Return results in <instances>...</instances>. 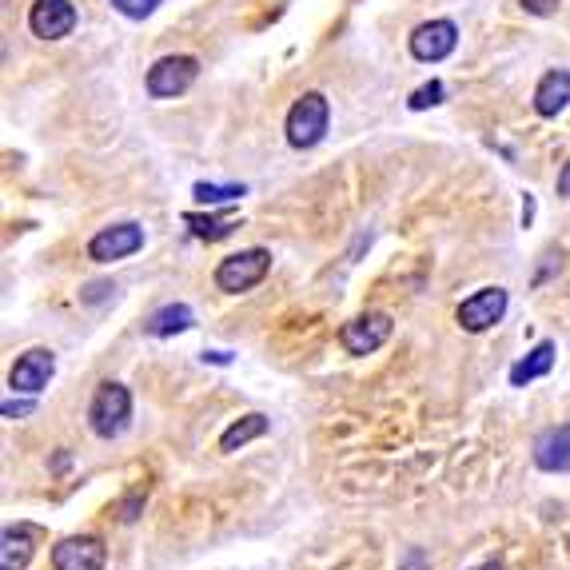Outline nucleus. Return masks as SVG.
Wrapping results in <instances>:
<instances>
[{
    "instance_id": "25",
    "label": "nucleus",
    "mask_w": 570,
    "mask_h": 570,
    "mask_svg": "<svg viewBox=\"0 0 570 570\" xmlns=\"http://www.w3.org/2000/svg\"><path fill=\"white\" fill-rule=\"evenodd\" d=\"M32 411H36V403H12V399H4V407H0L4 419H20V415H32Z\"/></svg>"
},
{
    "instance_id": "28",
    "label": "nucleus",
    "mask_w": 570,
    "mask_h": 570,
    "mask_svg": "<svg viewBox=\"0 0 570 570\" xmlns=\"http://www.w3.org/2000/svg\"><path fill=\"white\" fill-rule=\"evenodd\" d=\"M531 220H535V196L523 200V228H531Z\"/></svg>"
},
{
    "instance_id": "21",
    "label": "nucleus",
    "mask_w": 570,
    "mask_h": 570,
    "mask_svg": "<svg viewBox=\"0 0 570 570\" xmlns=\"http://www.w3.org/2000/svg\"><path fill=\"white\" fill-rule=\"evenodd\" d=\"M116 4V12H124L128 20H144V16H152L156 8H160V0H112Z\"/></svg>"
},
{
    "instance_id": "30",
    "label": "nucleus",
    "mask_w": 570,
    "mask_h": 570,
    "mask_svg": "<svg viewBox=\"0 0 570 570\" xmlns=\"http://www.w3.org/2000/svg\"><path fill=\"white\" fill-rule=\"evenodd\" d=\"M475 570H503V563H499V559H487L483 567H475Z\"/></svg>"
},
{
    "instance_id": "7",
    "label": "nucleus",
    "mask_w": 570,
    "mask_h": 570,
    "mask_svg": "<svg viewBox=\"0 0 570 570\" xmlns=\"http://www.w3.org/2000/svg\"><path fill=\"white\" fill-rule=\"evenodd\" d=\"M144 248V228L124 220V224H112V228H100L92 240H88V260L96 264H116V260H128Z\"/></svg>"
},
{
    "instance_id": "11",
    "label": "nucleus",
    "mask_w": 570,
    "mask_h": 570,
    "mask_svg": "<svg viewBox=\"0 0 570 570\" xmlns=\"http://www.w3.org/2000/svg\"><path fill=\"white\" fill-rule=\"evenodd\" d=\"M28 28L40 40H64L76 28V8L72 0H36L28 8Z\"/></svg>"
},
{
    "instance_id": "5",
    "label": "nucleus",
    "mask_w": 570,
    "mask_h": 570,
    "mask_svg": "<svg viewBox=\"0 0 570 570\" xmlns=\"http://www.w3.org/2000/svg\"><path fill=\"white\" fill-rule=\"evenodd\" d=\"M200 76V60L196 56H164L148 68V96L156 100H172L184 96Z\"/></svg>"
},
{
    "instance_id": "29",
    "label": "nucleus",
    "mask_w": 570,
    "mask_h": 570,
    "mask_svg": "<svg viewBox=\"0 0 570 570\" xmlns=\"http://www.w3.org/2000/svg\"><path fill=\"white\" fill-rule=\"evenodd\" d=\"M204 363H232L228 351H204Z\"/></svg>"
},
{
    "instance_id": "3",
    "label": "nucleus",
    "mask_w": 570,
    "mask_h": 570,
    "mask_svg": "<svg viewBox=\"0 0 570 570\" xmlns=\"http://www.w3.org/2000/svg\"><path fill=\"white\" fill-rule=\"evenodd\" d=\"M268 272H272V252L248 248V252H236V256L220 260V268H216V287L228 291V295H240V291H252L256 284H264Z\"/></svg>"
},
{
    "instance_id": "10",
    "label": "nucleus",
    "mask_w": 570,
    "mask_h": 570,
    "mask_svg": "<svg viewBox=\"0 0 570 570\" xmlns=\"http://www.w3.org/2000/svg\"><path fill=\"white\" fill-rule=\"evenodd\" d=\"M108 547L96 535H72L52 547V567L56 570H104Z\"/></svg>"
},
{
    "instance_id": "22",
    "label": "nucleus",
    "mask_w": 570,
    "mask_h": 570,
    "mask_svg": "<svg viewBox=\"0 0 570 570\" xmlns=\"http://www.w3.org/2000/svg\"><path fill=\"white\" fill-rule=\"evenodd\" d=\"M399 570H431V559L423 547H407L403 559H399Z\"/></svg>"
},
{
    "instance_id": "15",
    "label": "nucleus",
    "mask_w": 570,
    "mask_h": 570,
    "mask_svg": "<svg viewBox=\"0 0 570 570\" xmlns=\"http://www.w3.org/2000/svg\"><path fill=\"white\" fill-rule=\"evenodd\" d=\"M192 327H196V315H192V307H188V303H168V307L152 311V315H148V323H144V331H148L152 339L184 335V331H192Z\"/></svg>"
},
{
    "instance_id": "13",
    "label": "nucleus",
    "mask_w": 570,
    "mask_h": 570,
    "mask_svg": "<svg viewBox=\"0 0 570 570\" xmlns=\"http://www.w3.org/2000/svg\"><path fill=\"white\" fill-rule=\"evenodd\" d=\"M567 108H570V72L567 68H551L539 80V88H535V112L551 120V116H559Z\"/></svg>"
},
{
    "instance_id": "17",
    "label": "nucleus",
    "mask_w": 570,
    "mask_h": 570,
    "mask_svg": "<svg viewBox=\"0 0 570 570\" xmlns=\"http://www.w3.org/2000/svg\"><path fill=\"white\" fill-rule=\"evenodd\" d=\"M268 431H272V419H268V415H260V411H252V415L236 419V423L220 435V451H224V455H236L240 447H248V443H256V439H264Z\"/></svg>"
},
{
    "instance_id": "16",
    "label": "nucleus",
    "mask_w": 570,
    "mask_h": 570,
    "mask_svg": "<svg viewBox=\"0 0 570 570\" xmlns=\"http://www.w3.org/2000/svg\"><path fill=\"white\" fill-rule=\"evenodd\" d=\"M551 367H555V343L543 339V343H535V347L511 367V387H527V383L551 375Z\"/></svg>"
},
{
    "instance_id": "23",
    "label": "nucleus",
    "mask_w": 570,
    "mask_h": 570,
    "mask_svg": "<svg viewBox=\"0 0 570 570\" xmlns=\"http://www.w3.org/2000/svg\"><path fill=\"white\" fill-rule=\"evenodd\" d=\"M144 499H148L144 491H136V495H128V499L120 503V523H132V519H136V511L144 507Z\"/></svg>"
},
{
    "instance_id": "14",
    "label": "nucleus",
    "mask_w": 570,
    "mask_h": 570,
    "mask_svg": "<svg viewBox=\"0 0 570 570\" xmlns=\"http://www.w3.org/2000/svg\"><path fill=\"white\" fill-rule=\"evenodd\" d=\"M36 555V531L16 523V527H4L0 535V570H24Z\"/></svg>"
},
{
    "instance_id": "1",
    "label": "nucleus",
    "mask_w": 570,
    "mask_h": 570,
    "mask_svg": "<svg viewBox=\"0 0 570 570\" xmlns=\"http://www.w3.org/2000/svg\"><path fill=\"white\" fill-rule=\"evenodd\" d=\"M327 124H331V104L323 92H303L291 108H287L284 132L291 148H315L323 136H327Z\"/></svg>"
},
{
    "instance_id": "8",
    "label": "nucleus",
    "mask_w": 570,
    "mask_h": 570,
    "mask_svg": "<svg viewBox=\"0 0 570 570\" xmlns=\"http://www.w3.org/2000/svg\"><path fill=\"white\" fill-rule=\"evenodd\" d=\"M455 44H459L455 20H427V24H419V28L411 32V56L423 60V64L447 60V56L455 52Z\"/></svg>"
},
{
    "instance_id": "18",
    "label": "nucleus",
    "mask_w": 570,
    "mask_h": 570,
    "mask_svg": "<svg viewBox=\"0 0 570 570\" xmlns=\"http://www.w3.org/2000/svg\"><path fill=\"white\" fill-rule=\"evenodd\" d=\"M192 196H196L200 204L216 208V204H232V200L248 196V188H244V184H208V180H200V184L192 188Z\"/></svg>"
},
{
    "instance_id": "6",
    "label": "nucleus",
    "mask_w": 570,
    "mask_h": 570,
    "mask_svg": "<svg viewBox=\"0 0 570 570\" xmlns=\"http://www.w3.org/2000/svg\"><path fill=\"white\" fill-rule=\"evenodd\" d=\"M503 315H507V287H479V291L467 295V299L459 303V311H455L459 327L471 331V335L491 331Z\"/></svg>"
},
{
    "instance_id": "19",
    "label": "nucleus",
    "mask_w": 570,
    "mask_h": 570,
    "mask_svg": "<svg viewBox=\"0 0 570 570\" xmlns=\"http://www.w3.org/2000/svg\"><path fill=\"white\" fill-rule=\"evenodd\" d=\"M184 224L192 228V236H196V240H224V236H232V228H236V224H228V220L196 216V212H188V216H184Z\"/></svg>"
},
{
    "instance_id": "26",
    "label": "nucleus",
    "mask_w": 570,
    "mask_h": 570,
    "mask_svg": "<svg viewBox=\"0 0 570 570\" xmlns=\"http://www.w3.org/2000/svg\"><path fill=\"white\" fill-rule=\"evenodd\" d=\"M108 291H116V287H112V284H92L88 291H80V299H84V303H96V299H104Z\"/></svg>"
},
{
    "instance_id": "4",
    "label": "nucleus",
    "mask_w": 570,
    "mask_h": 570,
    "mask_svg": "<svg viewBox=\"0 0 570 570\" xmlns=\"http://www.w3.org/2000/svg\"><path fill=\"white\" fill-rule=\"evenodd\" d=\"M391 331H395V323L387 311H363L339 327V343L347 355H371L391 339Z\"/></svg>"
},
{
    "instance_id": "20",
    "label": "nucleus",
    "mask_w": 570,
    "mask_h": 570,
    "mask_svg": "<svg viewBox=\"0 0 570 570\" xmlns=\"http://www.w3.org/2000/svg\"><path fill=\"white\" fill-rule=\"evenodd\" d=\"M443 96H447V88H443V80H431V84H423V88H415L411 92V112H423V108H435V104H443Z\"/></svg>"
},
{
    "instance_id": "12",
    "label": "nucleus",
    "mask_w": 570,
    "mask_h": 570,
    "mask_svg": "<svg viewBox=\"0 0 570 570\" xmlns=\"http://www.w3.org/2000/svg\"><path fill=\"white\" fill-rule=\"evenodd\" d=\"M535 467L547 475H567L570 471V423H559L535 439Z\"/></svg>"
},
{
    "instance_id": "24",
    "label": "nucleus",
    "mask_w": 570,
    "mask_h": 570,
    "mask_svg": "<svg viewBox=\"0 0 570 570\" xmlns=\"http://www.w3.org/2000/svg\"><path fill=\"white\" fill-rule=\"evenodd\" d=\"M519 4H523V8L531 12V16H555L563 0H519Z\"/></svg>"
},
{
    "instance_id": "9",
    "label": "nucleus",
    "mask_w": 570,
    "mask_h": 570,
    "mask_svg": "<svg viewBox=\"0 0 570 570\" xmlns=\"http://www.w3.org/2000/svg\"><path fill=\"white\" fill-rule=\"evenodd\" d=\"M52 375H56V355H52L48 347H32V351H24V355L12 363L8 387H12V391H24V395H36V391L48 387Z\"/></svg>"
},
{
    "instance_id": "27",
    "label": "nucleus",
    "mask_w": 570,
    "mask_h": 570,
    "mask_svg": "<svg viewBox=\"0 0 570 570\" xmlns=\"http://www.w3.org/2000/svg\"><path fill=\"white\" fill-rule=\"evenodd\" d=\"M555 188H559V196H563V200H570V160L563 164V172H559V184H555Z\"/></svg>"
},
{
    "instance_id": "2",
    "label": "nucleus",
    "mask_w": 570,
    "mask_h": 570,
    "mask_svg": "<svg viewBox=\"0 0 570 570\" xmlns=\"http://www.w3.org/2000/svg\"><path fill=\"white\" fill-rule=\"evenodd\" d=\"M88 423L100 439H120L132 423V391L124 383H100L88 403Z\"/></svg>"
}]
</instances>
